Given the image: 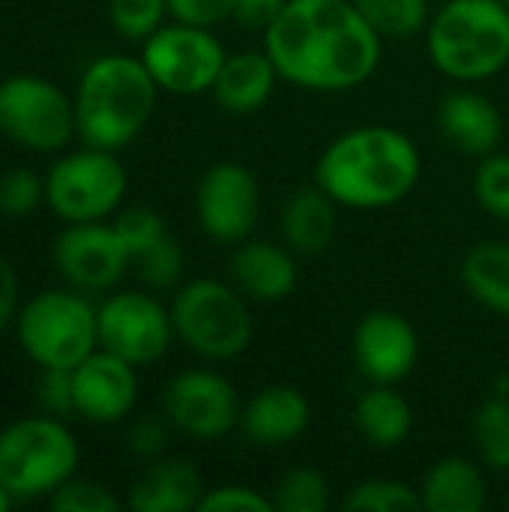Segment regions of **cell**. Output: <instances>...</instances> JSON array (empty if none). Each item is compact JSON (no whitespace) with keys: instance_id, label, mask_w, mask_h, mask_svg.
I'll list each match as a JSON object with an SVG mask.
<instances>
[{"instance_id":"cell-1","label":"cell","mask_w":509,"mask_h":512,"mask_svg":"<svg viewBox=\"0 0 509 512\" xmlns=\"http://www.w3.org/2000/svg\"><path fill=\"white\" fill-rule=\"evenodd\" d=\"M264 51L282 81L312 93H345L378 72L384 39L351 0H288L264 30Z\"/></svg>"},{"instance_id":"cell-2","label":"cell","mask_w":509,"mask_h":512,"mask_svg":"<svg viewBox=\"0 0 509 512\" xmlns=\"http://www.w3.org/2000/svg\"><path fill=\"white\" fill-rule=\"evenodd\" d=\"M423 174L420 147L396 126L369 123L336 135L315 162V183L348 210L405 201Z\"/></svg>"},{"instance_id":"cell-3","label":"cell","mask_w":509,"mask_h":512,"mask_svg":"<svg viewBox=\"0 0 509 512\" xmlns=\"http://www.w3.org/2000/svg\"><path fill=\"white\" fill-rule=\"evenodd\" d=\"M159 84L129 54H102L78 78L72 93L78 138L90 147L123 150L153 120L159 102Z\"/></svg>"},{"instance_id":"cell-4","label":"cell","mask_w":509,"mask_h":512,"mask_svg":"<svg viewBox=\"0 0 509 512\" xmlns=\"http://www.w3.org/2000/svg\"><path fill=\"white\" fill-rule=\"evenodd\" d=\"M432 66L462 84L486 81L509 66V9L504 0H447L426 27Z\"/></svg>"},{"instance_id":"cell-5","label":"cell","mask_w":509,"mask_h":512,"mask_svg":"<svg viewBox=\"0 0 509 512\" xmlns=\"http://www.w3.org/2000/svg\"><path fill=\"white\" fill-rule=\"evenodd\" d=\"M78 465L81 447L63 417L33 414L0 429V483L15 501L48 498Z\"/></svg>"},{"instance_id":"cell-6","label":"cell","mask_w":509,"mask_h":512,"mask_svg":"<svg viewBox=\"0 0 509 512\" xmlns=\"http://www.w3.org/2000/svg\"><path fill=\"white\" fill-rule=\"evenodd\" d=\"M15 336L36 369H75L99 348L96 306L75 288H48L21 303Z\"/></svg>"},{"instance_id":"cell-7","label":"cell","mask_w":509,"mask_h":512,"mask_svg":"<svg viewBox=\"0 0 509 512\" xmlns=\"http://www.w3.org/2000/svg\"><path fill=\"white\" fill-rule=\"evenodd\" d=\"M174 336L201 360L228 363L240 357L255 333L246 297L231 282L192 279L171 297Z\"/></svg>"},{"instance_id":"cell-8","label":"cell","mask_w":509,"mask_h":512,"mask_svg":"<svg viewBox=\"0 0 509 512\" xmlns=\"http://www.w3.org/2000/svg\"><path fill=\"white\" fill-rule=\"evenodd\" d=\"M126 189L129 174L120 156L90 144L57 156L45 171V204L66 225L105 222L123 207Z\"/></svg>"},{"instance_id":"cell-9","label":"cell","mask_w":509,"mask_h":512,"mask_svg":"<svg viewBox=\"0 0 509 512\" xmlns=\"http://www.w3.org/2000/svg\"><path fill=\"white\" fill-rule=\"evenodd\" d=\"M0 132L24 150L60 153L75 135V99L42 75L0 81Z\"/></svg>"},{"instance_id":"cell-10","label":"cell","mask_w":509,"mask_h":512,"mask_svg":"<svg viewBox=\"0 0 509 512\" xmlns=\"http://www.w3.org/2000/svg\"><path fill=\"white\" fill-rule=\"evenodd\" d=\"M225 57L228 51L213 27H195L174 18L141 42V63L159 90L174 96L210 93Z\"/></svg>"},{"instance_id":"cell-11","label":"cell","mask_w":509,"mask_h":512,"mask_svg":"<svg viewBox=\"0 0 509 512\" xmlns=\"http://www.w3.org/2000/svg\"><path fill=\"white\" fill-rule=\"evenodd\" d=\"M99 348L123 357L132 366H150L171 348V309L147 291H114L96 306Z\"/></svg>"},{"instance_id":"cell-12","label":"cell","mask_w":509,"mask_h":512,"mask_svg":"<svg viewBox=\"0 0 509 512\" xmlns=\"http://www.w3.org/2000/svg\"><path fill=\"white\" fill-rule=\"evenodd\" d=\"M162 414L174 432L195 441H219L240 426L243 402L237 387L210 369L177 372L162 390Z\"/></svg>"},{"instance_id":"cell-13","label":"cell","mask_w":509,"mask_h":512,"mask_svg":"<svg viewBox=\"0 0 509 512\" xmlns=\"http://www.w3.org/2000/svg\"><path fill=\"white\" fill-rule=\"evenodd\" d=\"M60 279L81 294H105L120 285L132 255L111 222H72L51 243Z\"/></svg>"},{"instance_id":"cell-14","label":"cell","mask_w":509,"mask_h":512,"mask_svg":"<svg viewBox=\"0 0 509 512\" xmlns=\"http://www.w3.org/2000/svg\"><path fill=\"white\" fill-rule=\"evenodd\" d=\"M195 216L201 231L216 240L237 246L252 237L261 219V183L240 162L210 165L195 186Z\"/></svg>"},{"instance_id":"cell-15","label":"cell","mask_w":509,"mask_h":512,"mask_svg":"<svg viewBox=\"0 0 509 512\" xmlns=\"http://www.w3.org/2000/svg\"><path fill=\"white\" fill-rule=\"evenodd\" d=\"M351 357L369 384H399L420 360V336L405 315L375 309L354 327Z\"/></svg>"},{"instance_id":"cell-16","label":"cell","mask_w":509,"mask_h":512,"mask_svg":"<svg viewBox=\"0 0 509 512\" xmlns=\"http://www.w3.org/2000/svg\"><path fill=\"white\" fill-rule=\"evenodd\" d=\"M138 390V366L105 348H96L72 369L75 417L93 426H117L132 417L138 405Z\"/></svg>"},{"instance_id":"cell-17","label":"cell","mask_w":509,"mask_h":512,"mask_svg":"<svg viewBox=\"0 0 509 512\" xmlns=\"http://www.w3.org/2000/svg\"><path fill=\"white\" fill-rule=\"evenodd\" d=\"M228 270L237 291L255 303H282L297 288V255L285 243L249 237L237 243Z\"/></svg>"},{"instance_id":"cell-18","label":"cell","mask_w":509,"mask_h":512,"mask_svg":"<svg viewBox=\"0 0 509 512\" xmlns=\"http://www.w3.org/2000/svg\"><path fill=\"white\" fill-rule=\"evenodd\" d=\"M312 423V405L303 390L291 384H270L258 390L240 414L243 435L264 450L294 444Z\"/></svg>"},{"instance_id":"cell-19","label":"cell","mask_w":509,"mask_h":512,"mask_svg":"<svg viewBox=\"0 0 509 512\" xmlns=\"http://www.w3.org/2000/svg\"><path fill=\"white\" fill-rule=\"evenodd\" d=\"M438 129L441 135L465 156L483 159L501 150L504 141V117L495 102L477 90H450L438 105Z\"/></svg>"},{"instance_id":"cell-20","label":"cell","mask_w":509,"mask_h":512,"mask_svg":"<svg viewBox=\"0 0 509 512\" xmlns=\"http://www.w3.org/2000/svg\"><path fill=\"white\" fill-rule=\"evenodd\" d=\"M207 486L201 471L183 456H159L132 480L126 507L135 512L198 510Z\"/></svg>"},{"instance_id":"cell-21","label":"cell","mask_w":509,"mask_h":512,"mask_svg":"<svg viewBox=\"0 0 509 512\" xmlns=\"http://www.w3.org/2000/svg\"><path fill=\"white\" fill-rule=\"evenodd\" d=\"M282 81L276 63L270 54L261 48H246V51H231L213 81V99L222 111L228 114H255L261 111L276 84Z\"/></svg>"},{"instance_id":"cell-22","label":"cell","mask_w":509,"mask_h":512,"mask_svg":"<svg viewBox=\"0 0 509 512\" xmlns=\"http://www.w3.org/2000/svg\"><path fill=\"white\" fill-rule=\"evenodd\" d=\"M339 225V204L318 186H300L294 189L279 213V234L282 243L294 255H321Z\"/></svg>"},{"instance_id":"cell-23","label":"cell","mask_w":509,"mask_h":512,"mask_svg":"<svg viewBox=\"0 0 509 512\" xmlns=\"http://www.w3.org/2000/svg\"><path fill=\"white\" fill-rule=\"evenodd\" d=\"M420 504L429 512H480L489 504V480L483 465L462 456L438 459L423 474Z\"/></svg>"},{"instance_id":"cell-24","label":"cell","mask_w":509,"mask_h":512,"mask_svg":"<svg viewBox=\"0 0 509 512\" xmlns=\"http://www.w3.org/2000/svg\"><path fill=\"white\" fill-rule=\"evenodd\" d=\"M354 426L375 450H396L414 429V408L396 384H372L354 405Z\"/></svg>"},{"instance_id":"cell-25","label":"cell","mask_w":509,"mask_h":512,"mask_svg":"<svg viewBox=\"0 0 509 512\" xmlns=\"http://www.w3.org/2000/svg\"><path fill=\"white\" fill-rule=\"evenodd\" d=\"M462 285L489 312L509 318V240H483L462 258Z\"/></svg>"},{"instance_id":"cell-26","label":"cell","mask_w":509,"mask_h":512,"mask_svg":"<svg viewBox=\"0 0 509 512\" xmlns=\"http://www.w3.org/2000/svg\"><path fill=\"white\" fill-rule=\"evenodd\" d=\"M471 435L483 468L498 474L509 471V384L504 387L501 381L492 396L474 411Z\"/></svg>"},{"instance_id":"cell-27","label":"cell","mask_w":509,"mask_h":512,"mask_svg":"<svg viewBox=\"0 0 509 512\" xmlns=\"http://www.w3.org/2000/svg\"><path fill=\"white\" fill-rule=\"evenodd\" d=\"M360 15L372 24V30L381 39H411L417 33H426L432 18L429 0H351Z\"/></svg>"},{"instance_id":"cell-28","label":"cell","mask_w":509,"mask_h":512,"mask_svg":"<svg viewBox=\"0 0 509 512\" xmlns=\"http://www.w3.org/2000/svg\"><path fill=\"white\" fill-rule=\"evenodd\" d=\"M276 512H327L330 510V483L318 468L300 465L288 468L273 492H270Z\"/></svg>"},{"instance_id":"cell-29","label":"cell","mask_w":509,"mask_h":512,"mask_svg":"<svg viewBox=\"0 0 509 512\" xmlns=\"http://www.w3.org/2000/svg\"><path fill=\"white\" fill-rule=\"evenodd\" d=\"M342 510L348 512H414L423 510L420 486L393 477H372L348 489Z\"/></svg>"},{"instance_id":"cell-30","label":"cell","mask_w":509,"mask_h":512,"mask_svg":"<svg viewBox=\"0 0 509 512\" xmlns=\"http://www.w3.org/2000/svg\"><path fill=\"white\" fill-rule=\"evenodd\" d=\"M474 201L480 204V210H486L489 216L509 222V153H489L477 162L474 171Z\"/></svg>"},{"instance_id":"cell-31","label":"cell","mask_w":509,"mask_h":512,"mask_svg":"<svg viewBox=\"0 0 509 512\" xmlns=\"http://www.w3.org/2000/svg\"><path fill=\"white\" fill-rule=\"evenodd\" d=\"M168 18V0H108V21L129 42H144Z\"/></svg>"},{"instance_id":"cell-32","label":"cell","mask_w":509,"mask_h":512,"mask_svg":"<svg viewBox=\"0 0 509 512\" xmlns=\"http://www.w3.org/2000/svg\"><path fill=\"white\" fill-rule=\"evenodd\" d=\"M45 204V174L39 177L33 168L15 165L0 174V216L24 219Z\"/></svg>"},{"instance_id":"cell-33","label":"cell","mask_w":509,"mask_h":512,"mask_svg":"<svg viewBox=\"0 0 509 512\" xmlns=\"http://www.w3.org/2000/svg\"><path fill=\"white\" fill-rule=\"evenodd\" d=\"M45 501L54 512H117L123 507L105 483L78 474L69 477L60 489H54Z\"/></svg>"},{"instance_id":"cell-34","label":"cell","mask_w":509,"mask_h":512,"mask_svg":"<svg viewBox=\"0 0 509 512\" xmlns=\"http://www.w3.org/2000/svg\"><path fill=\"white\" fill-rule=\"evenodd\" d=\"M111 225L117 228L120 240L126 243V249L132 255V264H135V258H141L144 252H150L156 243H162L168 237L165 219L156 210H150V207H126V210H117Z\"/></svg>"},{"instance_id":"cell-35","label":"cell","mask_w":509,"mask_h":512,"mask_svg":"<svg viewBox=\"0 0 509 512\" xmlns=\"http://www.w3.org/2000/svg\"><path fill=\"white\" fill-rule=\"evenodd\" d=\"M138 264V276L150 291H168L177 288L183 279V249L177 246V240L168 234L162 243H156L150 252H144L141 258H135Z\"/></svg>"},{"instance_id":"cell-36","label":"cell","mask_w":509,"mask_h":512,"mask_svg":"<svg viewBox=\"0 0 509 512\" xmlns=\"http://www.w3.org/2000/svg\"><path fill=\"white\" fill-rule=\"evenodd\" d=\"M33 396L42 414L51 417H75V399H72V369H39L33 381Z\"/></svg>"},{"instance_id":"cell-37","label":"cell","mask_w":509,"mask_h":512,"mask_svg":"<svg viewBox=\"0 0 509 512\" xmlns=\"http://www.w3.org/2000/svg\"><path fill=\"white\" fill-rule=\"evenodd\" d=\"M198 512H273V501L252 486L225 483L204 492Z\"/></svg>"},{"instance_id":"cell-38","label":"cell","mask_w":509,"mask_h":512,"mask_svg":"<svg viewBox=\"0 0 509 512\" xmlns=\"http://www.w3.org/2000/svg\"><path fill=\"white\" fill-rule=\"evenodd\" d=\"M174 432V426L168 423L165 414H147V417H138L129 432H126V447L132 456L144 459V462H153L159 456H165L168 450V435Z\"/></svg>"},{"instance_id":"cell-39","label":"cell","mask_w":509,"mask_h":512,"mask_svg":"<svg viewBox=\"0 0 509 512\" xmlns=\"http://www.w3.org/2000/svg\"><path fill=\"white\" fill-rule=\"evenodd\" d=\"M168 12L174 21L195 27H216L231 18L234 0H168Z\"/></svg>"},{"instance_id":"cell-40","label":"cell","mask_w":509,"mask_h":512,"mask_svg":"<svg viewBox=\"0 0 509 512\" xmlns=\"http://www.w3.org/2000/svg\"><path fill=\"white\" fill-rule=\"evenodd\" d=\"M288 0H234V12L231 18L243 27H252V30H267L276 15L285 9Z\"/></svg>"},{"instance_id":"cell-41","label":"cell","mask_w":509,"mask_h":512,"mask_svg":"<svg viewBox=\"0 0 509 512\" xmlns=\"http://www.w3.org/2000/svg\"><path fill=\"white\" fill-rule=\"evenodd\" d=\"M21 309V285L18 273L9 264L6 255H0V333L15 324V315Z\"/></svg>"},{"instance_id":"cell-42","label":"cell","mask_w":509,"mask_h":512,"mask_svg":"<svg viewBox=\"0 0 509 512\" xmlns=\"http://www.w3.org/2000/svg\"><path fill=\"white\" fill-rule=\"evenodd\" d=\"M12 504H15L12 492H9V489H6V486L0 483V512H6V510H9V507H12Z\"/></svg>"},{"instance_id":"cell-43","label":"cell","mask_w":509,"mask_h":512,"mask_svg":"<svg viewBox=\"0 0 509 512\" xmlns=\"http://www.w3.org/2000/svg\"><path fill=\"white\" fill-rule=\"evenodd\" d=\"M0 81H3V66H0Z\"/></svg>"},{"instance_id":"cell-44","label":"cell","mask_w":509,"mask_h":512,"mask_svg":"<svg viewBox=\"0 0 509 512\" xmlns=\"http://www.w3.org/2000/svg\"><path fill=\"white\" fill-rule=\"evenodd\" d=\"M504 3H507V9H509V0H504Z\"/></svg>"}]
</instances>
